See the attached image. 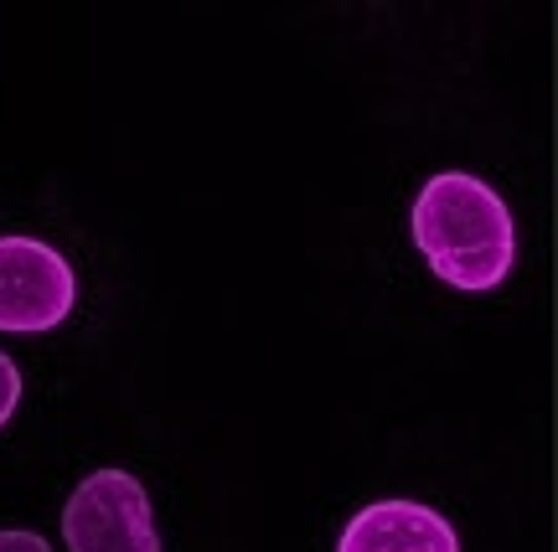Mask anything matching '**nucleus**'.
I'll return each instance as SVG.
<instances>
[{"instance_id":"f257e3e1","label":"nucleus","mask_w":558,"mask_h":552,"mask_svg":"<svg viewBox=\"0 0 558 552\" xmlns=\"http://www.w3.org/2000/svg\"><path fill=\"white\" fill-rule=\"evenodd\" d=\"M414 243L445 284L471 295L497 290L518 258L507 201L465 171H439L435 181H424L414 201Z\"/></svg>"},{"instance_id":"f03ea898","label":"nucleus","mask_w":558,"mask_h":552,"mask_svg":"<svg viewBox=\"0 0 558 552\" xmlns=\"http://www.w3.org/2000/svg\"><path fill=\"white\" fill-rule=\"evenodd\" d=\"M68 552H160L150 495L130 470H94L62 506Z\"/></svg>"},{"instance_id":"7ed1b4c3","label":"nucleus","mask_w":558,"mask_h":552,"mask_svg":"<svg viewBox=\"0 0 558 552\" xmlns=\"http://www.w3.org/2000/svg\"><path fill=\"white\" fill-rule=\"evenodd\" d=\"M78 279L58 248L37 237H0V331L37 335L68 320Z\"/></svg>"},{"instance_id":"20e7f679","label":"nucleus","mask_w":558,"mask_h":552,"mask_svg":"<svg viewBox=\"0 0 558 552\" xmlns=\"http://www.w3.org/2000/svg\"><path fill=\"white\" fill-rule=\"evenodd\" d=\"M337 552H460L456 527L418 501H373L362 506Z\"/></svg>"},{"instance_id":"39448f33","label":"nucleus","mask_w":558,"mask_h":552,"mask_svg":"<svg viewBox=\"0 0 558 552\" xmlns=\"http://www.w3.org/2000/svg\"><path fill=\"white\" fill-rule=\"evenodd\" d=\"M16 403H21V372H16V361L0 352V429L11 424V414H16Z\"/></svg>"},{"instance_id":"423d86ee","label":"nucleus","mask_w":558,"mask_h":552,"mask_svg":"<svg viewBox=\"0 0 558 552\" xmlns=\"http://www.w3.org/2000/svg\"><path fill=\"white\" fill-rule=\"evenodd\" d=\"M0 552H52L37 532H0Z\"/></svg>"}]
</instances>
